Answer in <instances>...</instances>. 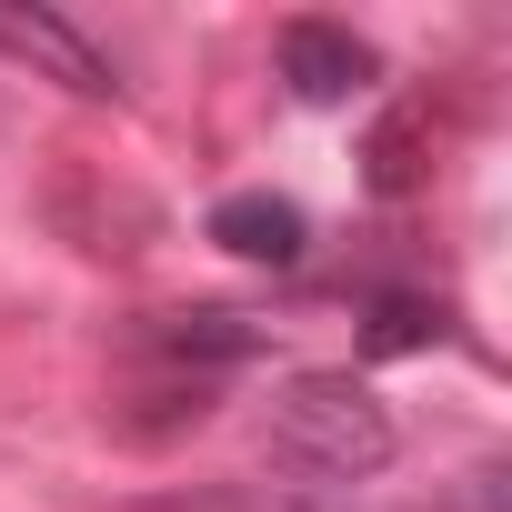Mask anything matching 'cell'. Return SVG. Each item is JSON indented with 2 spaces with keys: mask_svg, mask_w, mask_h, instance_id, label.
Returning a JSON list of instances; mask_svg holds the SVG:
<instances>
[{
  "mask_svg": "<svg viewBox=\"0 0 512 512\" xmlns=\"http://www.w3.org/2000/svg\"><path fill=\"white\" fill-rule=\"evenodd\" d=\"M151 342L171 362H251V352H262V322H241V312H161Z\"/></svg>",
  "mask_w": 512,
  "mask_h": 512,
  "instance_id": "5",
  "label": "cell"
},
{
  "mask_svg": "<svg viewBox=\"0 0 512 512\" xmlns=\"http://www.w3.org/2000/svg\"><path fill=\"white\" fill-rule=\"evenodd\" d=\"M211 241H221V251H241V262L292 272L302 251H312V221H302V201H282V191H231V201L211 211Z\"/></svg>",
  "mask_w": 512,
  "mask_h": 512,
  "instance_id": "4",
  "label": "cell"
},
{
  "mask_svg": "<svg viewBox=\"0 0 512 512\" xmlns=\"http://www.w3.org/2000/svg\"><path fill=\"white\" fill-rule=\"evenodd\" d=\"M282 81H292V101L332 111V101H362V91L382 81V61H372V41H352L342 21H282Z\"/></svg>",
  "mask_w": 512,
  "mask_h": 512,
  "instance_id": "2",
  "label": "cell"
},
{
  "mask_svg": "<svg viewBox=\"0 0 512 512\" xmlns=\"http://www.w3.org/2000/svg\"><path fill=\"white\" fill-rule=\"evenodd\" d=\"M272 452L312 482H372L392 462V412L352 372H292L272 392Z\"/></svg>",
  "mask_w": 512,
  "mask_h": 512,
  "instance_id": "1",
  "label": "cell"
},
{
  "mask_svg": "<svg viewBox=\"0 0 512 512\" xmlns=\"http://www.w3.org/2000/svg\"><path fill=\"white\" fill-rule=\"evenodd\" d=\"M0 61H31L41 81H61V91H81V101H111V91H121V71H111L61 11H0Z\"/></svg>",
  "mask_w": 512,
  "mask_h": 512,
  "instance_id": "3",
  "label": "cell"
},
{
  "mask_svg": "<svg viewBox=\"0 0 512 512\" xmlns=\"http://www.w3.org/2000/svg\"><path fill=\"white\" fill-rule=\"evenodd\" d=\"M372 352H422V342H442V302H412V292H392V302H372V332H362Z\"/></svg>",
  "mask_w": 512,
  "mask_h": 512,
  "instance_id": "6",
  "label": "cell"
}]
</instances>
